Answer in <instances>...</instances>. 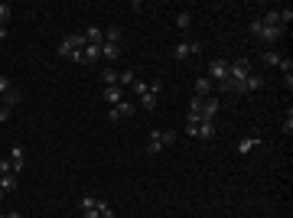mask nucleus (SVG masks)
<instances>
[{"instance_id":"nucleus-1","label":"nucleus","mask_w":293,"mask_h":218,"mask_svg":"<svg viewBox=\"0 0 293 218\" xmlns=\"http://www.w3.org/2000/svg\"><path fill=\"white\" fill-rule=\"evenodd\" d=\"M82 218H114L108 199H98V195H82Z\"/></svg>"},{"instance_id":"nucleus-2","label":"nucleus","mask_w":293,"mask_h":218,"mask_svg":"<svg viewBox=\"0 0 293 218\" xmlns=\"http://www.w3.org/2000/svg\"><path fill=\"white\" fill-rule=\"evenodd\" d=\"M85 33H72V36H65L59 43V56L68 59V62H82V49H85Z\"/></svg>"},{"instance_id":"nucleus-3","label":"nucleus","mask_w":293,"mask_h":218,"mask_svg":"<svg viewBox=\"0 0 293 218\" xmlns=\"http://www.w3.org/2000/svg\"><path fill=\"white\" fill-rule=\"evenodd\" d=\"M218 98L215 94H208V98H192V104H189V114H195V118H202V121H215V114H218Z\"/></svg>"},{"instance_id":"nucleus-4","label":"nucleus","mask_w":293,"mask_h":218,"mask_svg":"<svg viewBox=\"0 0 293 218\" xmlns=\"http://www.w3.org/2000/svg\"><path fill=\"white\" fill-rule=\"evenodd\" d=\"M186 134H189V137L212 140L215 137V121H202V118H195V114H189V118H186Z\"/></svg>"},{"instance_id":"nucleus-5","label":"nucleus","mask_w":293,"mask_h":218,"mask_svg":"<svg viewBox=\"0 0 293 218\" xmlns=\"http://www.w3.org/2000/svg\"><path fill=\"white\" fill-rule=\"evenodd\" d=\"M251 75V62L248 59H235V62H228V91L238 94V85Z\"/></svg>"},{"instance_id":"nucleus-6","label":"nucleus","mask_w":293,"mask_h":218,"mask_svg":"<svg viewBox=\"0 0 293 218\" xmlns=\"http://www.w3.org/2000/svg\"><path fill=\"white\" fill-rule=\"evenodd\" d=\"M251 33H254L257 39H264V43H277V39H283V26H270V23H264V20H254L251 23Z\"/></svg>"},{"instance_id":"nucleus-7","label":"nucleus","mask_w":293,"mask_h":218,"mask_svg":"<svg viewBox=\"0 0 293 218\" xmlns=\"http://www.w3.org/2000/svg\"><path fill=\"white\" fill-rule=\"evenodd\" d=\"M176 144V131H153L150 134V144H146V153H163L166 147H173Z\"/></svg>"},{"instance_id":"nucleus-8","label":"nucleus","mask_w":293,"mask_h":218,"mask_svg":"<svg viewBox=\"0 0 293 218\" xmlns=\"http://www.w3.org/2000/svg\"><path fill=\"white\" fill-rule=\"evenodd\" d=\"M199 52H202L199 39H183L179 46H173V56L176 59H192V56H199Z\"/></svg>"},{"instance_id":"nucleus-9","label":"nucleus","mask_w":293,"mask_h":218,"mask_svg":"<svg viewBox=\"0 0 293 218\" xmlns=\"http://www.w3.org/2000/svg\"><path fill=\"white\" fill-rule=\"evenodd\" d=\"M208 81H212V85L228 81V59H215V62H208Z\"/></svg>"},{"instance_id":"nucleus-10","label":"nucleus","mask_w":293,"mask_h":218,"mask_svg":"<svg viewBox=\"0 0 293 218\" xmlns=\"http://www.w3.org/2000/svg\"><path fill=\"white\" fill-rule=\"evenodd\" d=\"M267 85V81H264V75H257V72H251L248 78L241 81L238 85V94H248V91H261V88Z\"/></svg>"},{"instance_id":"nucleus-11","label":"nucleus","mask_w":293,"mask_h":218,"mask_svg":"<svg viewBox=\"0 0 293 218\" xmlns=\"http://www.w3.org/2000/svg\"><path fill=\"white\" fill-rule=\"evenodd\" d=\"M101 98H104V104H121L124 101V88L121 85H104V91H101Z\"/></svg>"},{"instance_id":"nucleus-12","label":"nucleus","mask_w":293,"mask_h":218,"mask_svg":"<svg viewBox=\"0 0 293 218\" xmlns=\"http://www.w3.org/2000/svg\"><path fill=\"white\" fill-rule=\"evenodd\" d=\"M130 114H134V101L124 98L121 104H114V107L108 111V121H121V118H130Z\"/></svg>"},{"instance_id":"nucleus-13","label":"nucleus","mask_w":293,"mask_h":218,"mask_svg":"<svg viewBox=\"0 0 293 218\" xmlns=\"http://www.w3.org/2000/svg\"><path fill=\"white\" fill-rule=\"evenodd\" d=\"M160 88H163V85H160V81H150V91H146L143 98H140V107H143V111H153V107H157V98H160Z\"/></svg>"},{"instance_id":"nucleus-14","label":"nucleus","mask_w":293,"mask_h":218,"mask_svg":"<svg viewBox=\"0 0 293 218\" xmlns=\"http://www.w3.org/2000/svg\"><path fill=\"white\" fill-rule=\"evenodd\" d=\"M10 166H13V173L20 176V169L26 166V150H23V147H13V150H10Z\"/></svg>"},{"instance_id":"nucleus-15","label":"nucleus","mask_w":293,"mask_h":218,"mask_svg":"<svg viewBox=\"0 0 293 218\" xmlns=\"http://www.w3.org/2000/svg\"><path fill=\"white\" fill-rule=\"evenodd\" d=\"M85 43L88 46H101L104 43V30H101V26H88V30H85Z\"/></svg>"},{"instance_id":"nucleus-16","label":"nucleus","mask_w":293,"mask_h":218,"mask_svg":"<svg viewBox=\"0 0 293 218\" xmlns=\"http://www.w3.org/2000/svg\"><path fill=\"white\" fill-rule=\"evenodd\" d=\"M117 56H121V46H114V43H101V59H104V62H114Z\"/></svg>"},{"instance_id":"nucleus-17","label":"nucleus","mask_w":293,"mask_h":218,"mask_svg":"<svg viewBox=\"0 0 293 218\" xmlns=\"http://www.w3.org/2000/svg\"><path fill=\"white\" fill-rule=\"evenodd\" d=\"M212 91H215V85L208 78H199V81H195V98H208Z\"/></svg>"},{"instance_id":"nucleus-18","label":"nucleus","mask_w":293,"mask_h":218,"mask_svg":"<svg viewBox=\"0 0 293 218\" xmlns=\"http://www.w3.org/2000/svg\"><path fill=\"white\" fill-rule=\"evenodd\" d=\"M101 59V46H85L82 49V62H98Z\"/></svg>"},{"instance_id":"nucleus-19","label":"nucleus","mask_w":293,"mask_h":218,"mask_svg":"<svg viewBox=\"0 0 293 218\" xmlns=\"http://www.w3.org/2000/svg\"><path fill=\"white\" fill-rule=\"evenodd\" d=\"M280 59H283V56H280V52H274V49H264V52H261V62H264V65H277V69H280Z\"/></svg>"},{"instance_id":"nucleus-20","label":"nucleus","mask_w":293,"mask_h":218,"mask_svg":"<svg viewBox=\"0 0 293 218\" xmlns=\"http://www.w3.org/2000/svg\"><path fill=\"white\" fill-rule=\"evenodd\" d=\"M134 81H137V72H134V69H127V72H117V85H121V88H130Z\"/></svg>"},{"instance_id":"nucleus-21","label":"nucleus","mask_w":293,"mask_h":218,"mask_svg":"<svg viewBox=\"0 0 293 218\" xmlns=\"http://www.w3.org/2000/svg\"><path fill=\"white\" fill-rule=\"evenodd\" d=\"M104 43H114V46H121V43H124L121 30H117V26H111V30H104Z\"/></svg>"},{"instance_id":"nucleus-22","label":"nucleus","mask_w":293,"mask_h":218,"mask_svg":"<svg viewBox=\"0 0 293 218\" xmlns=\"http://www.w3.org/2000/svg\"><path fill=\"white\" fill-rule=\"evenodd\" d=\"M17 182H20V176H0V189H4V192H13V189H17Z\"/></svg>"},{"instance_id":"nucleus-23","label":"nucleus","mask_w":293,"mask_h":218,"mask_svg":"<svg viewBox=\"0 0 293 218\" xmlns=\"http://www.w3.org/2000/svg\"><path fill=\"white\" fill-rule=\"evenodd\" d=\"M101 81H104V85H117V72L111 69V65H104V72H101Z\"/></svg>"},{"instance_id":"nucleus-24","label":"nucleus","mask_w":293,"mask_h":218,"mask_svg":"<svg viewBox=\"0 0 293 218\" xmlns=\"http://www.w3.org/2000/svg\"><path fill=\"white\" fill-rule=\"evenodd\" d=\"M17 101H20V91H17V88H10V91L4 94V107H13Z\"/></svg>"},{"instance_id":"nucleus-25","label":"nucleus","mask_w":293,"mask_h":218,"mask_svg":"<svg viewBox=\"0 0 293 218\" xmlns=\"http://www.w3.org/2000/svg\"><path fill=\"white\" fill-rule=\"evenodd\" d=\"M257 144H261L257 137H244L241 144H238V153H248V150H251V147H257Z\"/></svg>"},{"instance_id":"nucleus-26","label":"nucleus","mask_w":293,"mask_h":218,"mask_svg":"<svg viewBox=\"0 0 293 218\" xmlns=\"http://www.w3.org/2000/svg\"><path fill=\"white\" fill-rule=\"evenodd\" d=\"M10 13H13V7H10V4H0V26H7Z\"/></svg>"},{"instance_id":"nucleus-27","label":"nucleus","mask_w":293,"mask_h":218,"mask_svg":"<svg viewBox=\"0 0 293 218\" xmlns=\"http://www.w3.org/2000/svg\"><path fill=\"white\" fill-rule=\"evenodd\" d=\"M189 23H192L189 13H179V17H176V26H179V30H189Z\"/></svg>"},{"instance_id":"nucleus-28","label":"nucleus","mask_w":293,"mask_h":218,"mask_svg":"<svg viewBox=\"0 0 293 218\" xmlns=\"http://www.w3.org/2000/svg\"><path fill=\"white\" fill-rule=\"evenodd\" d=\"M280 131H283V134H293V111H287V118H283Z\"/></svg>"},{"instance_id":"nucleus-29","label":"nucleus","mask_w":293,"mask_h":218,"mask_svg":"<svg viewBox=\"0 0 293 218\" xmlns=\"http://www.w3.org/2000/svg\"><path fill=\"white\" fill-rule=\"evenodd\" d=\"M10 88H13V81H10V78H7V75H0V98H4V94H7V91H10Z\"/></svg>"},{"instance_id":"nucleus-30","label":"nucleus","mask_w":293,"mask_h":218,"mask_svg":"<svg viewBox=\"0 0 293 218\" xmlns=\"http://www.w3.org/2000/svg\"><path fill=\"white\" fill-rule=\"evenodd\" d=\"M13 173V166H10V160H0V176H10ZM17 176V173H13Z\"/></svg>"},{"instance_id":"nucleus-31","label":"nucleus","mask_w":293,"mask_h":218,"mask_svg":"<svg viewBox=\"0 0 293 218\" xmlns=\"http://www.w3.org/2000/svg\"><path fill=\"white\" fill-rule=\"evenodd\" d=\"M0 218H20V212H7V215H0Z\"/></svg>"},{"instance_id":"nucleus-32","label":"nucleus","mask_w":293,"mask_h":218,"mask_svg":"<svg viewBox=\"0 0 293 218\" xmlns=\"http://www.w3.org/2000/svg\"><path fill=\"white\" fill-rule=\"evenodd\" d=\"M0 39H7V26H0Z\"/></svg>"},{"instance_id":"nucleus-33","label":"nucleus","mask_w":293,"mask_h":218,"mask_svg":"<svg viewBox=\"0 0 293 218\" xmlns=\"http://www.w3.org/2000/svg\"><path fill=\"white\" fill-rule=\"evenodd\" d=\"M4 195H7V192H4V189H0V199H4Z\"/></svg>"},{"instance_id":"nucleus-34","label":"nucleus","mask_w":293,"mask_h":218,"mask_svg":"<svg viewBox=\"0 0 293 218\" xmlns=\"http://www.w3.org/2000/svg\"><path fill=\"white\" fill-rule=\"evenodd\" d=\"M0 124H4V121H0Z\"/></svg>"}]
</instances>
